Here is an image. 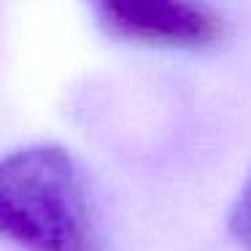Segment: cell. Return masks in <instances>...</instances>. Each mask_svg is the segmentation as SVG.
Here are the masks:
<instances>
[{
  "instance_id": "3957f363",
  "label": "cell",
  "mask_w": 251,
  "mask_h": 251,
  "mask_svg": "<svg viewBox=\"0 0 251 251\" xmlns=\"http://www.w3.org/2000/svg\"><path fill=\"white\" fill-rule=\"evenodd\" d=\"M229 232H232L235 243L240 249L251 251V178L240 189L238 200H235L232 211H229Z\"/></svg>"
},
{
  "instance_id": "7a4b0ae2",
  "label": "cell",
  "mask_w": 251,
  "mask_h": 251,
  "mask_svg": "<svg viewBox=\"0 0 251 251\" xmlns=\"http://www.w3.org/2000/svg\"><path fill=\"white\" fill-rule=\"evenodd\" d=\"M95 17L111 35L149 46L202 49L224 35V19L200 3L103 0L95 6Z\"/></svg>"
},
{
  "instance_id": "6da1fadb",
  "label": "cell",
  "mask_w": 251,
  "mask_h": 251,
  "mask_svg": "<svg viewBox=\"0 0 251 251\" xmlns=\"http://www.w3.org/2000/svg\"><path fill=\"white\" fill-rule=\"evenodd\" d=\"M0 227L25 251H95L76 162L60 146H30L0 165Z\"/></svg>"
}]
</instances>
